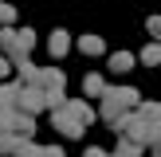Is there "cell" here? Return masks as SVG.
Returning a JSON list of instances; mask_svg holds the SVG:
<instances>
[{
    "instance_id": "cell-1",
    "label": "cell",
    "mask_w": 161,
    "mask_h": 157,
    "mask_svg": "<svg viewBox=\"0 0 161 157\" xmlns=\"http://www.w3.org/2000/svg\"><path fill=\"white\" fill-rule=\"evenodd\" d=\"M98 102H102L98 118L110 126V130H118V126L142 106V94H138V86H106V94H102Z\"/></svg>"
},
{
    "instance_id": "cell-2",
    "label": "cell",
    "mask_w": 161,
    "mask_h": 157,
    "mask_svg": "<svg viewBox=\"0 0 161 157\" xmlns=\"http://www.w3.org/2000/svg\"><path fill=\"white\" fill-rule=\"evenodd\" d=\"M31 47H36V31L31 28H0V55H4L12 67L28 63Z\"/></svg>"
},
{
    "instance_id": "cell-3",
    "label": "cell",
    "mask_w": 161,
    "mask_h": 157,
    "mask_svg": "<svg viewBox=\"0 0 161 157\" xmlns=\"http://www.w3.org/2000/svg\"><path fill=\"white\" fill-rule=\"evenodd\" d=\"M114 133H118L122 141H130V145L146 149V145H157V138H161V126H157V122H149V118H142L138 110H134V114L126 118V122L118 126Z\"/></svg>"
},
{
    "instance_id": "cell-4",
    "label": "cell",
    "mask_w": 161,
    "mask_h": 157,
    "mask_svg": "<svg viewBox=\"0 0 161 157\" xmlns=\"http://www.w3.org/2000/svg\"><path fill=\"white\" fill-rule=\"evenodd\" d=\"M0 133H20V138H31V133H36V118L24 114V110H8V114H0Z\"/></svg>"
},
{
    "instance_id": "cell-5",
    "label": "cell",
    "mask_w": 161,
    "mask_h": 157,
    "mask_svg": "<svg viewBox=\"0 0 161 157\" xmlns=\"http://www.w3.org/2000/svg\"><path fill=\"white\" fill-rule=\"evenodd\" d=\"M59 110H67V114L75 118L79 126H91L94 118H98V110H94V106H91V102H86V98H67V102H63Z\"/></svg>"
},
{
    "instance_id": "cell-6",
    "label": "cell",
    "mask_w": 161,
    "mask_h": 157,
    "mask_svg": "<svg viewBox=\"0 0 161 157\" xmlns=\"http://www.w3.org/2000/svg\"><path fill=\"white\" fill-rule=\"evenodd\" d=\"M51 126L63 133V138H83V133H86V126H79L67 110H51Z\"/></svg>"
},
{
    "instance_id": "cell-7",
    "label": "cell",
    "mask_w": 161,
    "mask_h": 157,
    "mask_svg": "<svg viewBox=\"0 0 161 157\" xmlns=\"http://www.w3.org/2000/svg\"><path fill=\"white\" fill-rule=\"evenodd\" d=\"M20 94H24V86L16 83V78L0 83V114H8V110H20Z\"/></svg>"
},
{
    "instance_id": "cell-8",
    "label": "cell",
    "mask_w": 161,
    "mask_h": 157,
    "mask_svg": "<svg viewBox=\"0 0 161 157\" xmlns=\"http://www.w3.org/2000/svg\"><path fill=\"white\" fill-rule=\"evenodd\" d=\"M20 110H24V114H31V118H39V114L47 110L43 90H28V86H24V94H20Z\"/></svg>"
},
{
    "instance_id": "cell-9",
    "label": "cell",
    "mask_w": 161,
    "mask_h": 157,
    "mask_svg": "<svg viewBox=\"0 0 161 157\" xmlns=\"http://www.w3.org/2000/svg\"><path fill=\"white\" fill-rule=\"evenodd\" d=\"M28 141L31 138H20V133H0V157H20Z\"/></svg>"
},
{
    "instance_id": "cell-10",
    "label": "cell",
    "mask_w": 161,
    "mask_h": 157,
    "mask_svg": "<svg viewBox=\"0 0 161 157\" xmlns=\"http://www.w3.org/2000/svg\"><path fill=\"white\" fill-rule=\"evenodd\" d=\"M47 51H51L55 59H63V55L71 51V35H67V31H63V28H55L51 35H47Z\"/></svg>"
},
{
    "instance_id": "cell-11",
    "label": "cell",
    "mask_w": 161,
    "mask_h": 157,
    "mask_svg": "<svg viewBox=\"0 0 161 157\" xmlns=\"http://www.w3.org/2000/svg\"><path fill=\"white\" fill-rule=\"evenodd\" d=\"M20 157H67V153H63V145H36V141H28Z\"/></svg>"
},
{
    "instance_id": "cell-12",
    "label": "cell",
    "mask_w": 161,
    "mask_h": 157,
    "mask_svg": "<svg viewBox=\"0 0 161 157\" xmlns=\"http://www.w3.org/2000/svg\"><path fill=\"white\" fill-rule=\"evenodd\" d=\"M83 94L86 98H102V94H106V78L102 75H86L83 78Z\"/></svg>"
},
{
    "instance_id": "cell-13",
    "label": "cell",
    "mask_w": 161,
    "mask_h": 157,
    "mask_svg": "<svg viewBox=\"0 0 161 157\" xmlns=\"http://www.w3.org/2000/svg\"><path fill=\"white\" fill-rule=\"evenodd\" d=\"M79 51H83V55H102L106 43H102V35H83V39H79Z\"/></svg>"
},
{
    "instance_id": "cell-14",
    "label": "cell",
    "mask_w": 161,
    "mask_h": 157,
    "mask_svg": "<svg viewBox=\"0 0 161 157\" xmlns=\"http://www.w3.org/2000/svg\"><path fill=\"white\" fill-rule=\"evenodd\" d=\"M138 63L157 67V63H161V43H146V47H142V55H138Z\"/></svg>"
},
{
    "instance_id": "cell-15",
    "label": "cell",
    "mask_w": 161,
    "mask_h": 157,
    "mask_svg": "<svg viewBox=\"0 0 161 157\" xmlns=\"http://www.w3.org/2000/svg\"><path fill=\"white\" fill-rule=\"evenodd\" d=\"M130 67H134V55L130 51H114V55H110V71L122 75V71H130Z\"/></svg>"
},
{
    "instance_id": "cell-16",
    "label": "cell",
    "mask_w": 161,
    "mask_h": 157,
    "mask_svg": "<svg viewBox=\"0 0 161 157\" xmlns=\"http://www.w3.org/2000/svg\"><path fill=\"white\" fill-rule=\"evenodd\" d=\"M138 114H142V118H149V122H157V126H161V102H142V106H138Z\"/></svg>"
},
{
    "instance_id": "cell-17",
    "label": "cell",
    "mask_w": 161,
    "mask_h": 157,
    "mask_svg": "<svg viewBox=\"0 0 161 157\" xmlns=\"http://www.w3.org/2000/svg\"><path fill=\"white\" fill-rule=\"evenodd\" d=\"M0 28H16V8L8 0H0Z\"/></svg>"
},
{
    "instance_id": "cell-18",
    "label": "cell",
    "mask_w": 161,
    "mask_h": 157,
    "mask_svg": "<svg viewBox=\"0 0 161 157\" xmlns=\"http://www.w3.org/2000/svg\"><path fill=\"white\" fill-rule=\"evenodd\" d=\"M110 157H142V149H138V145H130V141H118Z\"/></svg>"
},
{
    "instance_id": "cell-19",
    "label": "cell",
    "mask_w": 161,
    "mask_h": 157,
    "mask_svg": "<svg viewBox=\"0 0 161 157\" xmlns=\"http://www.w3.org/2000/svg\"><path fill=\"white\" fill-rule=\"evenodd\" d=\"M146 31L153 35V43H161V12H157V16H149V20H146Z\"/></svg>"
},
{
    "instance_id": "cell-20",
    "label": "cell",
    "mask_w": 161,
    "mask_h": 157,
    "mask_svg": "<svg viewBox=\"0 0 161 157\" xmlns=\"http://www.w3.org/2000/svg\"><path fill=\"white\" fill-rule=\"evenodd\" d=\"M8 75H12V63H8L4 55H0V83H8Z\"/></svg>"
},
{
    "instance_id": "cell-21",
    "label": "cell",
    "mask_w": 161,
    "mask_h": 157,
    "mask_svg": "<svg viewBox=\"0 0 161 157\" xmlns=\"http://www.w3.org/2000/svg\"><path fill=\"white\" fill-rule=\"evenodd\" d=\"M83 157H110V153H106V149H98V145H91V149H86Z\"/></svg>"
},
{
    "instance_id": "cell-22",
    "label": "cell",
    "mask_w": 161,
    "mask_h": 157,
    "mask_svg": "<svg viewBox=\"0 0 161 157\" xmlns=\"http://www.w3.org/2000/svg\"><path fill=\"white\" fill-rule=\"evenodd\" d=\"M153 149H157V153H161V138H157V145H153Z\"/></svg>"
},
{
    "instance_id": "cell-23",
    "label": "cell",
    "mask_w": 161,
    "mask_h": 157,
    "mask_svg": "<svg viewBox=\"0 0 161 157\" xmlns=\"http://www.w3.org/2000/svg\"><path fill=\"white\" fill-rule=\"evenodd\" d=\"M153 157H161V153H153Z\"/></svg>"
}]
</instances>
